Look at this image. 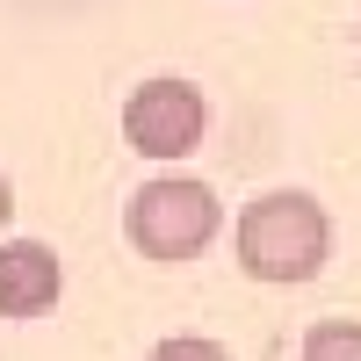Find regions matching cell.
Here are the masks:
<instances>
[{
  "mask_svg": "<svg viewBox=\"0 0 361 361\" xmlns=\"http://www.w3.org/2000/svg\"><path fill=\"white\" fill-rule=\"evenodd\" d=\"M145 361H231V347H224V340H209V333H166Z\"/></svg>",
  "mask_w": 361,
  "mask_h": 361,
  "instance_id": "obj_6",
  "label": "cell"
},
{
  "mask_svg": "<svg viewBox=\"0 0 361 361\" xmlns=\"http://www.w3.org/2000/svg\"><path fill=\"white\" fill-rule=\"evenodd\" d=\"M217 231H224V202L195 173H152V180H137L130 202H123V238H130V253L152 260V267L202 260L217 246Z\"/></svg>",
  "mask_w": 361,
  "mask_h": 361,
  "instance_id": "obj_2",
  "label": "cell"
},
{
  "mask_svg": "<svg viewBox=\"0 0 361 361\" xmlns=\"http://www.w3.org/2000/svg\"><path fill=\"white\" fill-rule=\"evenodd\" d=\"M58 296H66V260H58V246H44V238H8L0 246V318H44L58 311Z\"/></svg>",
  "mask_w": 361,
  "mask_h": 361,
  "instance_id": "obj_4",
  "label": "cell"
},
{
  "mask_svg": "<svg viewBox=\"0 0 361 361\" xmlns=\"http://www.w3.org/2000/svg\"><path fill=\"white\" fill-rule=\"evenodd\" d=\"M354 58H361V44H354Z\"/></svg>",
  "mask_w": 361,
  "mask_h": 361,
  "instance_id": "obj_8",
  "label": "cell"
},
{
  "mask_svg": "<svg viewBox=\"0 0 361 361\" xmlns=\"http://www.w3.org/2000/svg\"><path fill=\"white\" fill-rule=\"evenodd\" d=\"M202 130H209V102L180 73H152V80H137L123 94V145L137 159H166L173 166V159H188L202 145Z\"/></svg>",
  "mask_w": 361,
  "mask_h": 361,
  "instance_id": "obj_3",
  "label": "cell"
},
{
  "mask_svg": "<svg viewBox=\"0 0 361 361\" xmlns=\"http://www.w3.org/2000/svg\"><path fill=\"white\" fill-rule=\"evenodd\" d=\"M15 224V180H8V166H0V231Z\"/></svg>",
  "mask_w": 361,
  "mask_h": 361,
  "instance_id": "obj_7",
  "label": "cell"
},
{
  "mask_svg": "<svg viewBox=\"0 0 361 361\" xmlns=\"http://www.w3.org/2000/svg\"><path fill=\"white\" fill-rule=\"evenodd\" d=\"M231 260L246 282H267V289L318 282L333 260V209L311 188H260L231 217Z\"/></svg>",
  "mask_w": 361,
  "mask_h": 361,
  "instance_id": "obj_1",
  "label": "cell"
},
{
  "mask_svg": "<svg viewBox=\"0 0 361 361\" xmlns=\"http://www.w3.org/2000/svg\"><path fill=\"white\" fill-rule=\"evenodd\" d=\"M296 361H361V318H318Z\"/></svg>",
  "mask_w": 361,
  "mask_h": 361,
  "instance_id": "obj_5",
  "label": "cell"
}]
</instances>
